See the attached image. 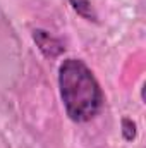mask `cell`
<instances>
[{"instance_id": "obj_1", "label": "cell", "mask_w": 146, "mask_h": 148, "mask_svg": "<svg viewBox=\"0 0 146 148\" xmlns=\"http://www.w3.org/2000/svg\"><path fill=\"white\" fill-rule=\"evenodd\" d=\"M60 98L69 119L91 121L103 107V91L93 71L79 59H65L59 67Z\"/></svg>"}, {"instance_id": "obj_2", "label": "cell", "mask_w": 146, "mask_h": 148, "mask_svg": "<svg viewBox=\"0 0 146 148\" xmlns=\"http://www.w3.org/2000/svg\"><path fill=\"white\" fill-rule=\"evenodd\" d=\"M33 41L36 43L38 50L46 59H57L65 52L64 43L53 35H50L48 31H45V29H35L33 31Z\"/></svg>"}, {"instance_id": "obj_3", "label": "cell", "mask_w": 146, "mask_h": 148, "mask_svg": "<svg viewBox=\"0 0 146 148\" xmlns=\"http://www.w3.org/2000/svg\"><path fill=\"white\" fill-rule=\"evenodd\" d=\"M69 2L74 10L86 21H93V23L98 21V14H96L95 7L91 5V0H69Z\"/></svg>"}, {"instance_id": "obj_4", "label": "cell", "mask_w": 146, "mask_h": 148, "mask_svg": "<svg viewBox=\"0 0 146 148\" xmlns=\"http://www.w3.org/2000/svg\"><path fill=\"white\" fill-rule=\"evenodd\" d=\"M136 122L129 117H124L122 119V136L126 141H132L136 138Z\"/></svg>"}]
</instances>
